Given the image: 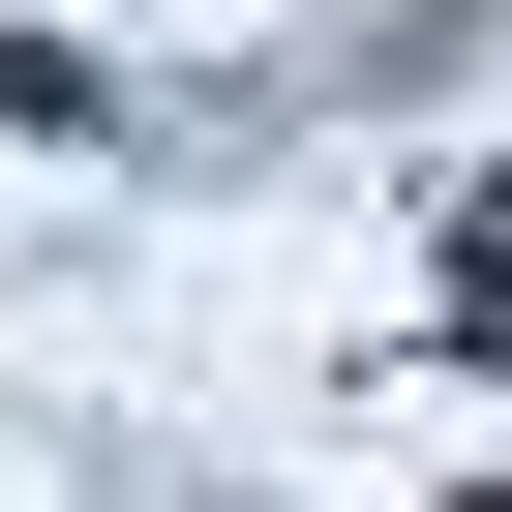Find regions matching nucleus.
I'll return each mask as SVG.
<instances>
[{"label":"nucleus","mask_w":512,"mask_h":512,"mask_svg":"<svg viewBox=\"0 0 512 512\" xmlns=\"http://www.w3.org/2000/svg\"><path fill=\"white\" fill-rule=\"evenodd\" d=\"M452 332H482V362H512V181H482V211H452Z\"/></svg>","instance_id":"obj_1"}]
</instances>
